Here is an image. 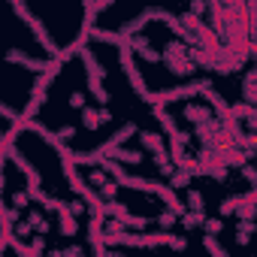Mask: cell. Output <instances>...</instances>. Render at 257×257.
Wrapping results in <instances>:
<instances>
[{
    "label": "cell",
    "instance_id": "6da1fadb",
    "mask_svg": "<svg viewBox=\"0 0 257 257\" xmlns=\"http://www.w3.org/2000/svg\"><path fill=\"white\" fill-rule=\"evenodd\" d=\"M58 70H61V64H58V61H52V64H49V67H46V70L40 73V79L34 82V88H31V103H28V109L22 112V118H25V121H31V118L37 115V109H40V106H43V103L49 100L46 94H49V85L55 82Z\"/></svg>",
    "mask_w": 257,
    "mask_h": 257
},
{
    "label": "cell",
    "instance_id": "7a4b0ae2",
    "mask_svg": "<svg viewBox=\"0 0 257 257\" xmlns=\"http://www.w3.org/2000/svg\"><path fill=\"white\" fill-rule=\"evenodd\" d=\"M197 94H200V79H194V82H188V85H179V88H167V91H149L146 103L167 109V103H173V100H191V97H197Z\"/></svg>",
    "mask_w": 257,
    "mask_h": 257
},
{
    "label": "cell",
    "instance_id": "3957f363",
    "mask_svg": "<svg viewBox=\"0 0 257 257\" xmlns=\"http://www.w3.org/2000/svg\"><path fill=\"white\" fill-rule=\"evenodd\" d=\"M13 13H16V16H22V19H25V22L31 25V31H34V37H37V40H40V43L46 46V52H49V55H52V61H55L61 49H58V46H55V40L49 37V31H46V25H43L40 19H34V16H31V10H28L25 4H19V0H13Z\"/></svg>",
    "mask_w": 257,
    "mask_h": 257
},
{
    "label": "cell",
    "instance_id": "277c9868",
    "mask_svg": "<svg viewBox=\"0 0 257 257\" xmlns=\"http://www.w3.org/2000/svg\"><path fill=\"white\" fill-rule=\"evenodd\" d=\"M118 55H121V67H124V73H127V79H131V85L137 88V94L146 100L149 97V85H146V79H143V70L137 67V61H134V52L131 49H118Z\"/></svg>",
    "mask_w": 257,
    "mask_h": 257
},
{
    "label": "cell",
    "instance_id": "5b68a950",
    "mask_svg": "<svg viewBox=\"0 0 257 257\" xmlns=\"http://www.w3.org/2000/svg\"><path fill=\"white\" fill-rule=\"evenodd\" d=\"M131 137H137V121H127V124L121 127V131H118V134H112V140H106V143H103L97 152L106 158L112 149H121V143H124V140H131Z\"/></svg>",
    "mask_w": 257,
    "mask_h": 257
},
{
    "label": "cell",
    "instance_id": "8992f818",
    "mask_svg": "<svg viewBox=\"0 0 257 257\" xmlns=\"http://www.w3.org/2000/svg\"><path fill=\"white\" fill-rule=\"evenodd\" d=\"M115 185H118V188H131V191H146V194H155V185H158V182L143 179V176H131V173H121V176L115 179Z\"/></svg>",
    "mask_w": 257,
    "mask_h": 257
},
{
    "label": "cell",
    "instance_id": "52a82bcc",
    "mask_svg": "<svg viewBox=\"0 0 257 257\" xmlns=\"http://www.w3.org/2000/svg\"><path fill=\"white\" fill-rule=\"evenodd\" d=\"M79 58H82V64H85V70H88V76H91V79H100V82H103V79L109 76V73H106V67L97 61V55H94L88 46H82V49H79Z\"/></svg>",
    "mask_w": 257,
    "mask_h": 257
},
{
    "label": "cell",
    "instance_id": "ba28073f",
    "mask_svg": "<svg viewBox=\"0 0 257 257\" xmlns=\"http://www.w3.org/2000/svg\"><path fill=\"white\" fill-rule=\"evenodd\" d=\"M7 61L10 64H22V67H28V70H46L52 61H37V58H31V55H25V52H19V49H13V52H7Z\"/></svg>",
    "mask_w": 257,
    "mask_h": 257
},
{
    "label": "cell",
    "instance_id": "9c48e42d",
    "mask_svg": "<svg viewBox=\"0 0 257 257\" xmlns=\"http://www.w3.org/2000/svg\"><path fill=\"white\" fill-rule=\"evenodd\" d=\"M58 227H61V233H64V236H76V233H79V221L70 215V209H67V203H64V200L58 203Z\"/></svg>",
    "mask_w": 257,
    "mask_h": 257
},
{
    "label": "cell",
    "instance_id": "30bf717a",
    "mask_svg": "<svg viewBox=\"0 0 257 257\" xmlns=\"http://www.w3.org/2000/svg\"><path fill=\"white\" fill-rule=\"evenodd\" d=\"M109 161H115V164H134V167H140L143 164V152H137V149H112L109 155H106Z\"/></svg>",
    "mask_w": 257,
    "mask_h": 257
},
{
    "label": "cell",
    "instance_id": "8fae6325",
    "mask_svg": "<svg viewBox=\"0 0 257 257\" xmlns=\"http://www.w3.org/2000/svg\"><path fill=\"white\" fill-rule=\"evenodd\" d=\"M242 100H245V106H254V103H257V70H245Z\"/></svg>",
    "mask_w": 257,
    "mask_h": 257
},
{
    "label": "cell",
    "instance_id": "7c38bea8",
    "mask_svg": "<svg viewBox=\"0 0 257 257\" xmlns=\"http://www.w3.org/2000/svg\"><path fill=\"white\" fill-rule=\"evenodd\" d=\"M140 143L152 152V155H161V152H167V140H164V134H155V131H143L140 134Z\"/></svg>",
    "mask_w": 257,
    "mask_h": 257
},
{
    "label": "cell",
    "instance_id": "4fadbf2b",
    "mask_svg": "<svg viewBox=\"0 0 257 257\" xmlns=\"http://www.w3.org/2000/svg\"><path fill=\"white\" fill-rule=\"evenodd\" d=\"M88 37H94V40H100V43H109V46H118V49H124V46H127V40H124L118 31H100L97 25L88 31Z\"/></svg>",
    "mask_w": 257,
    "mask_h": 257
},
{
    "label": "cell",
    "instance_id": "5bb4252c",
    "mask_svg": "<svg viewBox=\"0 0 257 257\" xmlns=\"http://www.w3.org/2000/svg\"><path fill=\"white\" fill-rule=\"evenodd\" d=\"M185 118H188V121H194V124L200 127V124H209L215 115H212V109H209V106H194V103H191V106H185Z\"/></svg>",
    "mask_w": 257,
    "mask_h": 257
},
{
    "label": "cell",
    "instance_id": "9a60e30c",
    "mask_svg": "<svg viewBox=\"0 0 257 257\" xmlns=\"http://www.w3.org/2000/svg\"><path fill=\"white\" fill-rule=\"evenodd\" d=\"M127 212H131V209H127L124 203H118V200H106V203H103V215H106V218L124 221V218H127Z\"/></svg>",
    "mask_w": 257,
    "mask_h": 257
},
{
    "label": "cell",
    "instance_id": "2e32d148",
    "mask_svg": "<svg viewBox=\"0 0 257 257\" xmlns=\"http://www.w3.org/2000/svg\"><path fill=\"white\" fill-rule=\"evenodd\" d=\"M185 209H188V212H203V209H206L203 191H197V188H188V194H185Z\"/></svg>",
    "mask_w": 257,
    "mask_h": 257
},
{
    "label": "cell",
    "instance_id": "e0dca14e",
    "mask_svg": "<svg viewBox=\"0 0 257 257\" xmlns=\"http://www.w3.org/2000/svg\"><path fill=\"white\" fill-rule=\"evenodd\" d=\"M25 221L34 227V236H46V233H49V221H46L40 212H28V215H25Z\"/></svg>",
    "mask_w": 257,
    "mask_h": 257
},
{
    "label": "cell",
    "instance_id": "ac0fdd59",
    "mask_svg": "<svg viewBox=\"0 0 257 257\" xmlns=\"http://www.w3.org/2000/svg\"><path fill=\"white\" fill-rule=\"evenodd\" d=\"M155 118L161 121V127H164V131L173 137V134H179V127H176V118L167 112V109H161V106H155Z\"/></svg>",
    "mask_w": 257,
    "mask_h": 257
},
{
    "label": "cell",
    "instance_id": "d6986e66",
    "mask_svg": "<svg viewBox=\"0 0 257 257\" xmlns=\"http://www.w3.org/2000/svg\"><path fill=\"white\" fill-rule=\"evenodd\" d=\"M121 224H124V230H137V233H146V227H149V218H140V215H134V212H127V218H124Z\"/></svg>",
    "mask_w": 257,
    "mask_h": 257
},
{
    "label": "cell",
    "instance_id": "ffe728a7",
    "mask_svg": "<svg viewBox=\"0 0 257 257\" xmlns=\"http://www.w3.org/2000/svg\"><path fill=\"white\" fill-rule=\"evenodd\" d=\"M179 221L185 224V230H194V227H203L206 215H203V212H188V209H185V212L179 215Z\"/></svg>",
    "mask_w": 257,
    "mask_h": 257
},
{
    "label": "cell",
    "instance_id": "44dd1931",
    "mask_svg": "<svg viewBox=\"0 0 257 257\" xmlns=\"http://www.w3.org/2000/svg\"><path fill=\"white\" fill-rule=\"evenodd\" d=\"M88 91H91L100 103H109V97H112V94L103 88V82H100V79H91V76H88Z\"/></svg>",
    "mask_w": 257,
    "mask_h": 257
},
{
    "label": "cell",
    "instance_id": "7402d4cb",
    "mask_svg": "<svg viewBox=\"0 0 257 257\" xmlns=\"http://www.w3.org/2000/svg\"><path fill=\"white\" fill-rule=\"evenodd\" d=\"M109 182V176L100 170V167H94V170H88V188H94V191H100L103 185Z\"/></svg>",
    "mask_w": 257,
    "mask_h": 257
},
{
    "label": "cell",
    "instance_id": "603a6c76",
    "mask_svg": "<svg viewBox=\"0 0 257 257\" xmlns=\"http://www.w3.org/2000/svg\"><path fill=\"white\" fill-rule=\"evenodd\" d=\"M203 248L212 254V257H230L224 248H221V242H218V236H203Z\"/></svg>",
    "mask_w": 257,
    "mask_h": 257
},
{
    "label": "cell",
    "instance_id": "cb8c5ba5",
    "mask_svg": "<svg viewBox=\"0 0 257 257\" xmlns=\"http://www.w3.org/2000/svg\"><path fill=\"white\" fill-rule=\"evenodd\" d=\"M82 124L88 127V131H97V127H100V112L91 109V106H85L82 109Z\"/></svg>",
    "mask_w": 257,
    "mask_h": 257
},
{
    "label": "cell",
    "instance_id": "d4e9b609",
    "mask_svg": "<svg viewBox=\"0 0 257 257\" xmlns=\"http://www.w3.org/2000/svg\"><path fill=\"white\" fill-rule=\"evenodd\" d=\"M176 221H179V215H176V212H170V209H167V212H161V215H158V227H161V230H164V233H170V230H173V227H176Z\"/></svg>",
    "mask_w": 257,
    "mask_h": 257
},
{
    "label": "cell",
    "instance_id": "484cf974",
    "mask_svg": "<svg viewBox=\"0 0 257 257\" xmlns=\"http://www.w3.org/2000/svg\"><path fill=\"white\" fill-rule=\"evenodd\" d=\"M13 227H16V233H13L16 239H22V242H25V239H34V227H31L28 221H16Z\"/></svg>",
    "mask_w": 257,
    "mask_h": 257
},
{
    "label": "cell",
    "instance_id": "4316f807",
    "mask_svg": "<svg viewBox=\"0 0 257 257\" xmlns=\"http://www.w3.org/2000/svg\"><path fill=\"white\" fill-rule=\"evenodd\" d=\"M251 233H254V221H242V224H239V230H236V239H239V245H248Z\"/></svg>",
    "mask_w": 257,
    "mask_h": 257
},
{
    "label": "cell",
    "instance_id": "83f0119b",
    "mask_svg": "<svg viewBox=\"0 0 257 257\" xmlns=\"http://www.w3.org/2000/svg\"><path fill=\"white\" fill-rule=\"evenodd\" d=\"M170 179H173V185H170L173 191H176V188H188V185H191V176H188L185 170H173V176H170Z\"/></svg>",
    "mask_w": 257,
    "mask_h": 257
},
{
    "label": "cell",
    "instance_id": "f1b7e54d",
    "mask_svg": "<svg viewBox=\"0 0 257 257\" xmlns=\"http://www.w3.org/2000/svg\"><path fill=\"white\" fill-rule=\"evenodd\" d=\"M203 230H206V236H218L224 230V221L221 218H206L203 221Z\"/></svg>",
    "mask_w": 257,
    "mask_h": 257
},
{
    "label": "cell",
    "instance_id": "f546056e",
    "mask_svg": "<svg viewBox=\"0 0 257 257\" xmlns=\"http://www.w3.org/2000/svg\"><path fill=\"white\" fill-rule=\"evenodd\" d=\"M115 194H118V185H115L112 179H109V182H106V185H103V188L97 191V197H100L103 203H106V200H115Z\"/></svg>",
    "mask_w": 257,
    "mask_h": 257
},
{
    "label": "cell",
    "instance_id": "4dcf8cb0",
    "mask_svg": "<svg viewBox=\"0 0 257 257\" xmlns=\"http://www.w3.org/2000/svg\"><path fill=\"white\" fill-rule=\"evenodd\" d=\"M10 200H13V209H16V212H22V209H25V206L31 203L25 191H13V197H10Z\"/></svg>",
    "mask_w": 257,
    "mask_h": 257
},
{
    "label": "cell",
    "instance_id": "1f68e13d",
    "mask_svg": "<svg viewBox=\"0 0 257 257\" xmlns=\"http://www.w3.org/2000/svg\"><path fill=\"white\" fill-rule=\"evenodd\" d=\"M239 206H242V200H239V197H227V200L221 203V215L227 218V215H230V212H236Z\"/></svg>",
    "mask_w": 257,
    "mask_h": 257
},
{
    "label": "cell",
    "instance_id": "d6a6232c",
    "mask_svg": "<svg viewBox=\"0 0 257 257\" xmlns=\"http://www.w3.org/2000/svg\"><path fill=\"white\" fill-rule=\"evenodd\" d=\"M73 137H76V127H70V124H67V127H61V131L55 134V140H58L61 146H64V143H70Z\"/></svg>",
    "mask_w": 257,
    "mask_h": 257
},
{
    "label": "cell",
    "instance_id": "836d02e7",
    "mask_svg": "<svg viewBox=\"0 0 257 257\" xmlns=\"http://www.w3.org/2000/svg\"><path fill=\"white\" fill-rule=\"evenodd\" d=\"M137 55H143V58H146V61H152V64H161V52H155L152 46H149V49H143V52H137Z\"/></svg>",
    "mask_w": 257,
    "mask_h": 257
},
{
    "label": "cell",
    "instance_id": "e575fe53",
    "mask_svg": "<svg viewBox=\"0 0 257 257\" xmlns=\"http://www.w3.org/2000/svg\"><path fill=\"white\" fill-rule=\"evenodd\" d=\"M67 209H70V215H73V218L85 215V203H82V200H76V203H67Z\"/></svg>",
    "mask_w": 257,
    "mask_h": 257
},
{
    "label": "cell",
    "instance_id": "d590c367",
    "mask_svg": "<svg viewBox=\"0 0 257 257\" xmlns=\"http://www.w3.org/2000/svg\"><path fill=\"white\" fill-rule=\"evenodd\" d=\"M239 221H254V206H239Z\"/></svg>",
    "mask_w": 257,
    "mask_h": 257
},
{
    "label": "cell",
    "instance_id": "8d00e7d4",
    "mask_svg": "<svg viewBox=\"0 0 257 257\" xmlns=\"http://www.w3.org/2000/svg\"><path fill=\"white\" fill-rule=\"evenodd\" d=\"M28 245H31V251H37V254H43V251H46V239H43V236H34Z\"/></svg>",
    "mask_w": 257,
    "mask_h": 257
},
{
    "label": "cell",
    "instance_id": "74e56055",
    "mask_svg": "<svg viewBox=\"0 0 257 257\" xmlns=\"http://www.w3.org/2000/svg\"><path fill=\"white\" fill-rule=\"evenodd\" d=\"M70 106H73V109H85V94H79V91L70 94Z\"/></svg>",
    "mask_w": 257,
    "mask_h": 257
},
{
    "label": "cell",
    "instance_id": "f35d334b",
    "mask_svg": "<svg viewBox=\"0 0 257 257\" xmlns=\"http://www.w3.org/2000/svg\"><path fill=\"white\" fill-rule=\"evenodd\" d=\"M242 176H245V179H248L251 185H257V170H254L251 164H245V167H242Z\"/></svg>",
    "mask_w": 257,
    "mask_h": 257
},
{
    "label": "cell",
    "instance_id": "ab89813d",
    "mask_svg": "<svg viewBox=\"0 0 257 257\" xmlns=\"http://www.w3.org/2000/svg\"><path fill=\"white\" fill-rule=\"evenodd\" d=\"M4 143H7V134H4V131H0V149H4Z\"/></svg>",
    "mask_w": 257,
    "mask_h": 257
},
{
    "label": "cell",
    "instance_id": "60d3db41",
    "mask_svg": "<svg viewBox=\"0 0 257 257\" xmlns=\"http://www.w3.org/2000/svg\"><path fill=\"white\" fill-rule=\"evenodd\" d=\"M106 257H127V254H118V251H112V254H106Z\"/></svg>",
    "mask_w": 257,
    "mask_h": 257
},
{
    "label": "cell",
    "instance_id": "b9f144b4",
    "mask_svg": "<svg viewBox=\"0 0 257 257\" xmlns=\"http://www.w3.org/2000/svg\"><path fill=\"white\" fill-rule=\"evenodd\" d=\"M0 161H4V155H0Z\"/></svg>",
    "mask_w": 257,
    "mask_h": 257
}]
</instances>
